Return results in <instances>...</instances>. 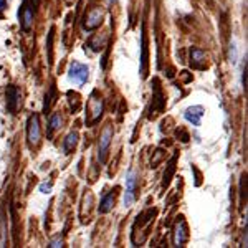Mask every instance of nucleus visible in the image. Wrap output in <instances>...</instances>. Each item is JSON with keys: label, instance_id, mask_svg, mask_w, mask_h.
Masks as SVG:
<instances>
[{"label": "nucleus", "instance_id": "nucleus-14", "mask_svg": "<svg viewBox=\"0 0 248 248\" xmlns=\"http://www.w3.org/2000/svg\"><path fill=\"white\" fill-rule=\"evenodd\" d=\"M50 189H51V184H48V186H45V184H43V186L40 187V190H42L43 194H48V192H50Z\"/></svg>", "mask_w": 248, "mask_h": 248}, {"label": "nucleus", "instance_id": "nucleus-2", "mask_svg": "<svg viewBox=\"0 0 248 248\" xmlns=\"http://www.w3.org/2000/svg\"><path fill=\"white\" fill-rule=\"evenodd\" d=\"M111 139H113V127L106 126L105 131H103V134H101V139H99V147H98V155H99V161L101 162H105V159H106Z\"/></svg>", "mask_w": 248, "mask_h": 248}, {"label": "nucleus", "instance_id": "nucleus-4", "mask_svg": "<svg viewBox=\"0 0 248 248\" xmlns=\"http://www.w3.org/2000/svg\"><path fill=\"white\" fill-rule=\"evenodd\" d=\"M5 98H7V108H9L10 113H17V109L20 108V91H18V88H15L14 85L7 86Z\"/></svg>", "mask_w": 248, "mask_h": 248}, {"label": "nucleus", "instance_id": "nucleus-13", "mask_svg": "<svg viewBox=\"0 0 248 248\" xmlns=\"http://www.w3.org/2000/svg\"><path fill=\"white\" fill-rule=\"evenodd\" d=\"M94 17H96V18H101V14H99V12H98V10L91 12L90 18H91V20H94ZM99 23H101V20H96V22L93 23V29H96V27H98V25H99ZM86 29H90V30H91V25H90V23H88V25H86Z\"/></svg>", "mask_w": 248, "mask_h": 248}, {"label": "nucleus", "instance_id": "nucleus-1", "mask_svg": "<svg viewBox=\"0 0 248 248\" xmlns=\"http://www.w3.org/2000/svg\"><path fill=\"white\" fill-rule=\"evenodd\" d=\"M136 186H138V179L133 170H129L126 179V192H124V205L131 207L136 201Z\"/></svg>", "mask_w": 248, "mask_h": 248}, {"label": "nucleus", "instance_id": "nucleus-9", "mask_svg": "<svg viewBox=\"0 0 248 248\" xmlns=\"http://www.w3.org/2000/svg\"><path fill=\"white\" fill-rule=\"evenodd\" d=\"M187 240V229H186V223L181 222V225H177L175 229V245H182L184 242Z\"/></svg>", "mask_w": 248, "mask_h": 248}, {"label": "nucleus", "instance_id": "nucleus-6", "mask_svg": "<svg viewBox=\"0 0 248 248\" xmlns=\"http://www.w3.org/2000/svg\"><path fill=\"white\" fill-rule=\"evenodd\" d=\"M18 18H20V23H22V29L23 30H30L31 23H33V10H31V7H29L27 0L23 2V5L20 7Z\"/></svg>", "mask_w": 248, "mask_h": 248}, {"label": "nucleus", "instance_id": "nucleus-10", "mask_svg": "<svg viewBox=\"0 0 248 248\" xmlns=\"http://www.w3.org/2000/svg\"><path fill=\"white\" fill-rule=\"evenodd\" d=\"M142 55H141V73L142 77H146V68H147V42H146V35H144L142 29Z\"/></svg>", "mask_w": 248, "mask_h": 248}, {"label": "nucleus", "instance_id": "nucleus-3", "mask_svg": "<svg viewBox=\"0 0 248 248\" xmlns=\"http://www.w3.org/2000/svg\"><path fill=\"white\" fill-rule=\"evenodd\" d=\"M70 79H73L78 85H83L88 79V66L81 65L78 62H73L70 65Z\"/></svg>", "mask_w": 248, "mask_h": 248}, {"label": "nucleus", "instance_id": "nucleus-11", "mask_svg": "<svg viewBox=\"0 0 248 248\" xmlns=\"http://www.w3.org/2000/svg\"><path fill=\"white\" fill-rule=\"evenodd\" d=\"M77 142H78V133H70V134H68V138L65 139V151H66V153L73 151L75 146H77Z\"/></svg>", "mask_w": 248, "mask_h": 248}, {"label": "nucleus", "instance_id": "nucleus-8", "mask_svg": "<svg viewBox=\"0 0 248 248\" xmlns=\"http://www.w3.org/2000/svg\"><path fill=\"white\" fill-rule=\"evenodd\" d=\"M114 207V194H108L103 197L101 203H99V212L101 214H108Z\"/></svg>", "mask_w": 248, "mask_h": 248}, {"label": "nucleus", "instance_id": "nucleus-15", "mask_svg": "<svg viewBox=\"0 0 248 248\" xmlns=\"http://www.w3.org/2000/svg\"><path fill=\"white\" fill-rule=\"evenodd\" d=\"M7 5V0H0V10H3Z\"/></svg>", "mask_w": 248, "mask_h": 248}, {"label": "nucleus", "instance_id": "nucleus-5", "mask_svg": "<svg viewBox=\"0 0 248 248\" xmlns=\"http://www.w3.org/2000/svg\"><path fill=\"white\" fill-rule=\"evenodd\" d=\"M40 121H38V116L33 114L30 116L29 119V129H27V138H29V142L30 144H38L40 141Z\"/></svg>", "mask_w": 248, "mask_h": 248}, {"label": "nucleus", "instance_id": "nucleus-7", "mask_svg": "<svg viewBox=\"0 0 248 248\" xmlns=\"http://www.w3.org/2000/svg\"><path fill=\"white\" fill-rule=\"evenodd\" d=\"M186 119L189 123H192L194 126H201V121H202V116H203V108L202 106H192V108H187L186 109Z\"/></svg>", "mask_w": 248, "mask_h": 248}, {"label": "nucleus", "instance_id": "nucleus-12", "mask_svg": "<svg viewBox=\"0 0 248 248\" xmlns=\"http://www.w3.org/2000/svg\"><path fill=\"white\" fill-rule=\"evenodd\" d=\"M60 124H62V118H60V114H55L53 118L50 119V124H48V134H51L55 129H58Z\"/></svg>", "mask_w": 248, "mask_h": 248}]
</instances>
